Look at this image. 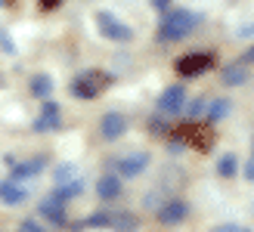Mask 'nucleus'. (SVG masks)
Segmentation results:
<instances>
[{
    "label": "nucleus",
    "instance_id": "obj_16",
    "mask_svg": "<svg viewBox=\"0 0 254 232\" xmlns=\"http://www.w3.org/2000/svg\"><path fill=\"white\" fill-rule=\"evenodd\" d=\"M136 217L133 214H127V211H121V214H112V223H109V229H115V232H133L136 229Z\"/></svg>",
    "mask_w": 254,
    "mask_h": 232
},
{
    "label": "nucleus",
    "instance_id": "obj_13",
    "mask_svg": "<svg viewBox=\"0 0 254 232\" xmlns=\"http://www.w3.org/2000/svg\"><path fill=\"white\" fill-rule=\"evenodd\" d=\"M81 192H84V179H71V183L56 186V189H53V195H56L59 201H71V198H78Z\"/></svg>",
    "mask_w": 254,
    "mask_h": 232
},
{
    "label": "nucleus",
    "instance_id": "obj_7",
    "mask_svg": "<svg viewBox=\"0 0 254 232\" xmlns=\"http://www.w3.org/2000/svg\"><path fill=\"white\" fill-rule=\"evenodd\" d=\"M183 102H186V90H183L180 84H174V87H168V90L158 96V109H161L164 115H177V112L183 109Z\"/></svg>",
    "mask_w": 254,
    "mask_h": 232
},
{
    "label": "nucleus",
    "instance_id": "obj_29",
    "mask_svg": "<svg viewBox=\"0 0 254 232\" xmlns=\"http://www.w3.org/2000/svg\"><path fill=\"white\" fill-rule=\"evenodd\" d=\"M245 62H254V47H251L248 53H245Z\"/></svg>",
    "mask_w": 254,
    "mask_h": 232
},
{
    "label": "nucleus",
    "instance_id": "obj_17",
    "mask_svg": "<svg viewBox=\"0 0 254 232\" xmlns=\"http://www.w3.org/2000/svg\"><path fill=\"white\" fill-rule=\"evenodd\" d=\"M226 115H230V99H214L211 106H208V121H211V124L223 121Z\"/></svg>",
    "mask_w": 254,
    "mask_h": 232
},
{
    "label": "nucleus",
    "instance_id": "obj_8",
    "mask_svg": "<svg viewBox=\"0 0 254 232\" xmlns=\"http://www.w3.org/2000/svg\"><path fill=\"white\" fill-rule=\"evenodd\" d=\"M37 211H41V217H47V220L56 223V226H62V223L68 220V217H65V201H59L56 195H47Z\"/></svg>",
    "mask_w": 254,
    "mask_h": 232
},
{
    "label": "nucleus",
    "instance_id": "obj_28",
    "mask_svg": "<svg viewBox=\"0 0 254 232\" xmlns=\"http://www.w3.org/2000/svg\"><path fill=\"white\" fill-rule=\"evenodd\" d=\"M41 3H44V6H47V9H53V6H56V3H59V0H41Z\"/></svg>",
    "mask_w": 254,
    "mask_h": 232
},
{
    "label": "nucleus",
    "instance_id": "obj_5",
    "mask_svg": "<svg viewBox=\"0 0 254 232\" xmlns=\"http://www.w3.org/2000/svg\"><path fill=\"white\" fill-rule=\"evenodd\" d=\"M146 164H149V155L146 152H133V155H124V158L115 161V174L118 176H139L146 171Z\"/></svg>",
    "mask_w": 254,
    "mask_h": 232
},
{
    "label": "nucleus",
    "instance_id": "obj_12",
    "mask_svg": "<svg viewBox=\"0 0 254 232\" xmlns=\"http://www.w3.org/2000/svg\"><path fill=\"white\" fill-rule=\"evenodd\" d=\"M96 192H99V198H115L118 192H121V176H118V174H106V176H99Z\"/></svg>",
    "mask_w": 254,
    "mask_h": 232
},
{
    "label": "nucleus",
    "instance_id": "obj_3",
    "mask_svg": "<svg viewBox=\"0 0 254 232\" xmlns=\"http://www.w3.org/2000/svg\"><path fill=\"white\" fill-rule=\"evenodd\" d=\"M96 25H99V31H103L109 41H115V44H127L133 37V31L127 28V25H121L118 19H112L109 12H99L96 16Z\"/></svg>",
    "mask_w": 254,
    "mask_h": 232
},
{
    "label": "nucleus",
    "instance_id": "obj_22",
    "mask_svg": "<svg viewBox=\"0 0 254 232\" xmlns=\"http://www.w3.org/2000/svg\"><path fill=\"white\" fill-rule=\"evenodd\" d=\"M0 50H3V53H16V44L9 41V34L0 28Z\"/></svg>",
    "mask_w": 254,
    "mask_h": 232
},
{
    "label": "nucleus",
    "instance_id": "obj_26",
    "mask_svg": "<svg viewBox=\"0 0 254 232\" xmlns=\"http://www.w3.org/2000/svg\"><path fill=\"white\" fill-rule=\"evenodd\" d=\"M242 174H245V176H248V179H254V158H251V161H248V164H245V171H242Z\"/></svg>",
    "mask_w": 254,
    "mask_h": 232
},
{
    "label": "nucleus",
    "instance_id": "obj_4",
    "mask_svg": "<svg viewBox=\"0 0 254 232\" xmlns=\"http://www.w3.org/2000/svg\"><path fill=\"white\" fill-rule=\"evenodd\" d=\"M211 65H214V56L211 53H192V56H183L180 62H177V71H180L183 77H195V74H201Z\"/></svg>",
    "mask_w": 254,
    "mask_h": 232
},
{
    "label": "nucleus",
    "instance_id": "obj_20",
    "mask_svg": "<svg viewBox=\"0 0 254 232\" xmlns=\"http://www.w3.org/2000/svg\"><path fill=\"white\" fill-rule=\"evenodd\" d=\"M74 176H78V167H74V164H59V167H56V183H59V186H62V183H71Z\"/></svg>",
    "mask_w": 254,
    "mask_h": 232
},
{
    "label": "nucleus",
    "instance_id": "obj_23",
    "mask_svg": "<svg viewBox=\"0 0 254 232\" xmlns=\"http://www.w3.org/2000/svg\"><path fill=\"white\" fill-rule=\"evenodd\" d=\"M19 232H44V226H41V223H34V220H25V223L19 226Z\"/></svg>",
    "mask_w": 254,
    "mask_h": 232
},
{
    "label": "nucleus",
    "instance_id": "obj_14",
    "mask_svg": "<svg viewBox=\"0 0 254 232\" xmlns=\"http://www.w3.org/2000/svg\"><path fill=\"white\" fill-rule=\"evenodd\" d=\"M31 93L37 99H50V93H53V77L50 74H34L31 77Z\"/></svg>",
    "mask_w": 254,
    "mask_h": 232
},
{
    "label": "nucleus",
    "instance_id": "obj_25",
    "mask_svg": "<svg viewBox=\"0 0 254 232\" xmlns=\"http://www.w3.org/2000/svg\"><path fill=\"white\" fill-rule=\"evenodd\" d=\"M198 112H201V99H195V102H192V106H189V109H186V115H189V118H195V115H198Z\"/></svg>",
    "mask_w": 254,
    "mask_h": 232
},
{
    "label": "nucleus",
    "instance_id": "obj_24",
    "mask_svg": "<svg viewBox=\"0 0 254 232\" xmlns=\"http://www.w3.org/2000/svg\"><path fill=\"white\" fill-rule=\"evenodd\" d=\"M214 232H251V229H242L236 223H223V226H214Z\"/></svg>",
    "mask_w": 254,
    "mask_h": 232
},
{
    "label": "nucleus",
    "instance_id": "obj_11",
    "mask_svg": "<svg viewBox=\"0 0 254 232\" xmlns=\"http://www.w3.org/2000/svg\"><path fill=\"white\" fill-rule=\"evenodd\" d=\"M28 198V189H25L19 179H3L0 183V201L3 204H22Z\"/></svg>",
    "mask_w": 254,
    "mask_h": 232
},
{
    "label": "nucleus",
    "instance_id": "obj_27",
    "mask_svg": "<svg viewBox=\"0 0 254 232\" xmlns=\"http://www.w3.org/2000/svg\"><path fill=\"white\" fill-rule=\"evenodd\" d=\"M152 3H155L158 9H164V6H168V3H171V0H152Z\"/></svg>",
    "mask_w": 254,
    "mask_h": 232
},
{
    "label": "nucleus",
    "instance_id": "obj_21",
    "mask_svg": "<svg viewBox=\"0 0 254 232\" xmlns=\"http://www.w3.org/2000/svg\"><path fill=\"white\" fill-rule=\"evenodd\" d=\"M109 223H112V214H103V211H99V214H90V217H87V226H90V229L109 226Z\"/></svg>",
    "mask_w": 254,
    "mask_h": 232
},
{
    "label": "nucleus",
    "instance_id": "obj_15",
    "mask_svg": "<svg viewBox=\"0 0 254 232\" xmlns=\"http://www.w3.org/2000/svg\"><path fill=\"white\" fill-rule=\"evenodd\" d=\"M41 167H44L41 158H34V161H22V164H12V179H28V176H34V174H41Z\"/></svg>",
    "mask_w": 254,
    "mask_h": 232
},
{
    "label": "nucleus",
    "instance_id": "obj_30",
    "mask_svg": "<svg viewBox=\"0 0 254 232\" xmlns=\"http://www.w3.org/2000/svg\"><path fill=\"white\" fill-rule=\"evenodd\" d=\"M0 6H3V0H0Z\"/></svg>",
    "mask_w": 254,
    "mask_h": 232
},
{
    "label": "nucleus",
    "instance_id": "obj_2",
    "mask_svg": "<svg viewBox=\"0 0 254 232\" xmlns=\"http://www.w3.org/2000/svg\"><path fill=\"white\" fill-rule=\"evenodd\" d=\"M109 81H112L109 74L87 71V74H81V77H74V84H71V93L78 96V99H93V96H99V90H103Z\"/></svg>",
    "mask_w": 254,
    "mask_h": 232
},
{
    "label": "nucleus",
    "instance_id": "obj_10",
    "mask_svg": "<svg viewBox=\"0 0 254 232\" xmlns=\"http://www.w3.org/2000/svg\"><path fill=\"white\" fill-rule=\"evenodd\" d=\"M127 130V118L118 112H109L106 118H103V136L109 139V143H115V139H121Z\"/></svg>",
    "mask_w": 254,
    "mask_h": 232
},
{
    "label": "nucleus",
    "instance_id": "obj_6",
    "mask_svg": "<svg viewBox=\"0 0 254 232\" xmlns=\"http://www.w3.org/2000/svg\"><path fill=\"white\" fill-rule=\"evenodd\" d=\"M186 217H189V208H186V201H180V198H174V201H168V204L158 208V220L164 226H180Z\"/></svg>",
    "mask_w": 254,
    "mask_h": 232
},
{
    "label": "nucleus",
    "instance_id": "obj_18",
    "mask_svg": "<svg viewBox=\"0 0 254 232\" xmlns=\"http://www.w3.org/2000/svg\"><path fill=\"white\" fill-rule=\"evenodd\" d=\"M223 84H226V87H239V84H245V68L239 65V62H236V65H230V68L223 71Z\"/></svg>",
    "mask_w": 254,
    "mask_h": 232
},
{
    "label": "nucleus",
    "instance_id": "obj_1",
    "mask_svg": "<svg viewBox=\"0 0 254 232\" xmlns=\"http://www.w3.org/2000/svg\"><path fill=\"white\" fill-rule=\"evenodd\" d=\"M195 22H198L195 12L174 9V12H168V16L161 19V37H164V41H183V37L195 28Z\"/></svg>",
    "mask_w": 254,
    "mask_h": 232
},
{
    "label": "nucleus",
    "instance_id": "obj_9",
    "mask_svg": "<svg viewBox=\"0 0 254 232\" xmlns=\"http://www.w3.org/2000/svg\"><path fill=\"white\" fill-rule=\"evenodd\" d=\"M56 127H59V106L47 99L41 115H37V121H34V130L37 133H47V130H56Z\"/></svg>",
    "mask_w": 254,
    "mask_h": 232
},
{
    "label": "nucleus",
    "instance_id": "obj_19",
    "mask_svg": "<svg viewBox=\"0 0 254 232\" xmlns=\"http://www.w3.org/2000/svg\"><path fill=\"white\" fill-rule=\"evenodd\" d=\"M217 174H220V176H236V174H239V161H236V155H220V161H217Z\"/></svg>",
    "mask_w": 254,
    "mask_h": 232
}]
</instances>
